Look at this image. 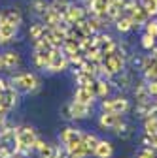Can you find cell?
<instances>
[{
	"label": "cell",
	"instance_id": "ffe728a7",
	"mask_svg": "<svg viewBox=\"0 0 157 158\" xmlns=\"http://www.w3.org/2000/svg\"><path fill=\"white\" fill-rule=\"evenodd\" d=\"M93 89H95L96 98H102V100H104V98L110 94V81H108V79H102V77H96Z\"/></svg>",
	"mask_w": 157,
	"mask_h": 158
},
{
	"label": "cell",
	"instance_id": "4dcf8cb0",
	"mask_svg": "<svg viewBox=\"0 0 157 158\" xmlns=\"http://www.w3.org/2000/svg\"><path fill=\"white\" fill-rule=\"evenodd\" d=\"M30 8H32V11H34V13L42 15V13L49 8V4L46 2V0H32V2H30Z\"/></svg>",
	"mask_w": 157,
	"mask_h": 158
},
{
	"label": "cell",
	"instance_id": "4fadbf2b",
	"mask_svg": "<svg viewBox=\"0 0 157 158\" xmlns=\"http://www.w3.org/2000/svg\"><path fill=\"white\" fill-rule=\"evenodd\" d=\"M70 111H72V118H74V121H76V118H87L93 113V106H87V104L72 100L70 102Z\"/></svg>",
	"mask_w": 157,
	"mask_h": 158
},
{
	"label": "cell",
	"instance_id": "d4e9b609",
	"mask_svg": "<svg viewBox=\"0 0 157 158\" xmlns=\"http://www.w3.org/2000/svg\"><path fill=\"white\" fill-rule=\"evenodd\" d=\"M85 60H89V62H93V64L102 62V60H104V55H102L101 47H93V49H89V51L85 53Z\"/></svg>",
	"mask_w": 157,
	"mask_h": 158
},
{
	"label": "cell",
	"instance_id": "60d3db41",
	"mask_svg": "<svg viewBox=\"0 0 157 158\" xmlns=\"http://www.w3.org/2000/svg\"><path fill=\"white\" fill-rule=\"evenodd\" d=\"M8 85H10V83L6 81V79H4V77H0V92H4V90L8 89Z\"/></svg>",
	"mask_w": 157,
	"mask_h": 158
},
{
	"label": "cell",
	"instance_id": "2e32d148",
	"mask_svg": "<svg viewBox=\"0 0 157 158\" xmlns=\"http://www.w3.org/2000/svg\"><path fill=\"white\" fill-rule=\"evenodd\" d=\"M19 98H21V92L15 90L11 85H8V89L4 90V104H6L8 111H11V109L19 104Z\"/></svg>",
	"mask_w": 157,
	"mask_h": 158
},
{
	"label": "cell",
	"instance_id": "ee69618b",
	"mask_svg": "<svg viewBox=\"0 0 157 158\" xmlns=\"http://www.w3.org/2000/svg\"><path fill=\"white\" fill-rule=\"evenodd\" d=\"M104 2H106V4H110V2H112V0H104Z\"/></svg>",
	"mask_w": 157,
	"mask_h": 158
},
{
	"label": "cell",
	"instance_id": "d590c367",
	"mask_svg": "<svg viewBox=\"0 0 157 158\" xmlns=\"http://www.w3.org/2000/svg\"><path fill=\"white\" fill-rule=\"evenodd\" d=\"M66 58H68L70 66H76V68H78V66H80V64L85 60V56H83L82 53H74V55H70V56H66Z\"/></svg>",
	"mask_w": 157,
	"mask_h": 158
},
{
	"label": "cell",
	"instance_id": "603a6c76",
	"mask_svg": "<svg viewBox=\"0 0 157 158\" xmlns=\"http://www.w3.org/2000/svg\"><path fill=\"white\" fill-rule=\"evenodd\" d=\"M44 34H46V25H44V23H34V25H30V28H29V38L32 40V42L42 40Z\"/></svg>",
	"mask_w": 157,
	"mask_h": 158
},
{
	"label": "cell",
	"instance_id": "f546056e",
	"mask_svg": "<svg viewBox=\"0 0 157 158\" xmlns=\"http://www.w3.org/2000/svg\"><path fill=\"white\" fill-rule=\"evenodd\" d=\"M140 4L150 17H157V0H140Z\"/></svg>",
	"mask_w": 157,
	"mask_h": 158
},
{
	"label": "cell",
	"instance_id": "7c38bea8",
	"mask_svg": "<svg viewBox=\"0 0 157 158\" xmlns=\"http://www.w3.org/2000/svg\"><path fill=\"white\" fill-rule=\"evenodd\" d=\"M65 19V13H59L57 10H53L51 6L42 13V23L46 25V28H53V27H57L59 23H61Z\"/></svg>",
	"mask_w": 157,
	"mask_h": 158
},
{
	"label": "cell",
	"instance_id": "d6a6232c",
	"mask_svg": "<svg viewBox=\"0 0 157 158\" xmlns=\"http://www.w3.org/2000/svg\"><path fill=\"white\" fill-rule=\"evenodd\" d=\"M136 158H157V151L153 147H142L136 152Z\"/></svg>",
	"mask_w": 157,
	"mask_h": 158
},
{
	"label": "cell",
	"instance_id": "836d02e7",
	"mask_svg": "<svg viewBox=\"0 0 157 158\" xmlns=\"http://www.w3.org/2000/svg\"><path fill=\"white\" fill-rule=\"evenodd\" d=\"M144 28H146L148 34H151L153 38H157V17H150L148 23L144 25Z\"/></svg>",
	"mask_w": 157,
	"mask_h": 158
},
{
	"label": "cell",
	"instance_id": "9c48e42d",
	"mask_svg": "<svg viewBox=\"0 0 157 158\" xmlns=\"http://www.w3.org/2000/svg\"><path fill=\"white\" fill-rule=\"evenodd\" d=\"M85 17H87V10H85V6H80V4L70 2L68 10L65 11V21H68L70 25H76L78 21H82Z\"/></svg>",
	"mask_w": 157,
	"mask_h": 158
},
{
	"label": "cell",
	"instance_id": "ba28073f",
	"mask_svg": "<svg viewBox=\"0 0 157 158\" xmlns=\"http://www.w3.org/2000/svg\"><path fill=\"white\" fill-rule=\"evenodd\" d=\"M19 66H21V55H19V53H15V51H6V53L0 55V70L11 72V70H15V68H19Z\"/></svg>",
	"mask_w": 157,
	"mask_h": 158
},
{
	"label": "cell",
	"instance_id": "ac0fdd59",
	"mask_svg": "<svg viewBox=\"0 0 157 158\" xmlns=\"http://www.w3.org/2000/svg\"><path fill=\"white\" fill-rule=\"evenodd\" d=\"M134 100H136V104H148V102H151V96H150V92H148V87H146V79L142 83H138L134 87Z\"/></svg>",
	"mask_w": 157,
	"mask_h": 158
},
{
	"label": "cell",
	"instance_id": "52a82bcc",
	"mask_svg": "<svg viewBox=\"0 0 157 158\" xmlns=\"http://www.w3.org/2000/svg\"><path fill=\"white\" fill-rule=\"evenodd\" d=\"M123 123V115L119 113H112V111H102L101 117H99V126L104 128V130H114L115 126H119Z\"/></svg>",
	"mask_w": 157,
	"mask_h": 158
},
{
	"label": "cell",
	"instance_id": "7a4b0ae2",
	"mask_svg": "<svg viewBox=\"0 0 157 158\" xmlns=\"http://www.w3.org/2000/svg\"><path fill=\"white\" fill-rule=\"evenodd\" d=\"M36 130L32 126H17L15 128V154L19 156H29L32 152V147H34V141H36Z\"/></svg>",
	"mask_w": 157,
	"mask_h": 158
},
{
	"label": "cell",
	"instance_id": "277c9868",
	"mask_svg": "<svg viewBox=\"0 0 157 158\" xmlns=\"http://www.w3.org/2000/svg\"><path fill=\"white\" fill-rule=\"evenodd\" d=\"M101 109L102 111H112V113H119V115H125L129 109H131V104L125 96H114V98H104L101 102Z\"/></svg>",
	"mask_w": 157,
	"mask_h": 158
},
{
	"label": "cell",
	"instance_id": "e575fe53",
	"mask_svg": "<svg viewBox=\"0 0 157 158\" xmlns=\"http://www.w3.org/2000/svg\"><path fill=\"white\" fill-rule=\"evenodd\" d=\"M15 145H8V143H0V158H11L15 154L13 151Z\"/></svg>",
	"mask_w": 157,
	"mask_h": 158
},
{
	"label": "cell",
	"instance_id": "8fae6325",
	"mask_svg": "<svg viewBox=\"0 0 157 158\" xmlns=\"http://www.w3.org/2000/svg\"><path fill=\"white\" fill-rule=\"evenodd\" d=\"M78 139H82V130L80 128L65 126V128H61V132H59V141H61V145H68V143L78 141Z\"/></svg>",
	"mask_w": 157,
	"mask_h": 158
},
{
	"label": "cell",
	"instance_id": "9a60e30c",
	"mask_svg": "<svg viewBox=\"0 0 157 158\" xmlns=\"http://www.w3.org/2000/svg\"><path fill=\"white\" fill-rule=\"evenodd\" d=\"M17 28H19V27L2 21V25H0V45L13 42V38H15V34H17Z\"/></svg>",
	"mask_w": 157,
	"mask_h": 158
},
{
	"label": "cell",
	"instance_id": "1f68e13d",
	"mask_svg": "<svg viewBox=\"0 0 157 158\" xmlns=\"http://www.w3.org/2000/svg\"><path fill=\"white\" fill-rule=\"evenodd\" d=\"M49 6H51L53 10H57L59 13H65V11L68 10V6H70V0H53Z\"/></svg>",
	"mask_w": 157,
	"mask_h": 158
},
{
	"label": "cell",
	"instance_id": "484cf974",
	"mask_svg": "<svg viewBox=\"0 0 157 158\" xmlns=\"http://www.w3.org/2000/svg\"><path fill=\"white\" fill-rule=\"evenodd\" d=\"M144 134L150 137L157 134V117H146L144 118Z\"/></svg>",
	"mask_w": 157,
	"mask_h": 158
},
{
	"label": "cell",
	"instance_id": "3957f363",
	"mask_svg": "<svg viewBox=\"0 0 157 158\" xmlns=\"http://www.w3.org/2000/svg\"><path fill=\"white\" fill-rule=\"evenodd\" d=\"M70 66L66 55L61 51V47H51L49 49V66H47V72L49 73H63L66 72Z\"/></svg>",
	"mask_w": 157,
	"mask_h": 158
},
{
	"label": "cell",
	"instance_id": "4316f807",
	"mask_svg": "<svg viewBox=\"0 0 157 158\" xmlns=\"http://www.w3.org/2000/svg\"><path fill=\"white\" fill-rule=\"evenodd\" d=\"M82 141L85 143V147L89 149V152H91V156H93V151H95L96 143H99V137H96L95 134H85V132H82Z\"/></svg>",
	"mask_w": 157,
	"mask_h": 158
},
{
	"label": "cell",
	"instance_id": "44dd1931",
	"mask_svg": "<svg viewBox=\"0 0 157 158\" xmlns=\"http://www.w3.org/2000/svg\"><path fill=\"white\" fill-rule=\"evenodd\" d=\"M115 28H117V32H121V34H125V32H129V30H132L134 28V23H132V19L129 17V15H119L115 19Z\"/></svg>",
	"mask_w": 157,
	"mask_h": 158
},
{
	"label": "cell",
	"instance_id": "d6986e66",
	"mask_svg": "<svg viewBox=\"0 0 157 158\" xmlns=\"http://www.w3.org/2000/svg\"><path fill=\"white\" fill-rule=\"evenodd\" d=\"M32 62L38 70H47L49 66V51H32Z\"/></svg>",
	"mask_w": 157,
	"mask_h": 158
},
{
	"label": "cell",
	"instance_id": "f35d334b",
	"mask_svg": "<svg viewBox=\"0 0 157 158\" xmlns=\"http://www.w3.org/2000/svg\"><path fill=\"white\" fill-rule=\"evenodd\" d=\"M55 158H70L65 147H55Z\"/></svg>",
	"mask_w": 157,
	"mask_h": 158
},
{
	"label": "cell",
	"instance_id": "5b68a950",
	"mask_svg": "<svg viewBox=\"0 0 157 158\" xmlns=\"http://www.w3.org/2000/svg\"><path fill=\"white\" fill-rule=\"evenodd\" d=\"M123 13L132 19L134 28H136V27H144V25L148 23V19H150L148 11L142 8V4L138 2V0H134V2H131L129 6H125V11H123Z\"/></svg>",
	"mask_w": 157,
	"mask_h": 158
},
{
	"label": "cell",
	"instance_id": "5bb4252c",
	"mask_svg": "<svg viewBox=\"0 0 157 158\" xmlns=\"http://www.w3.org/2000/svg\"><path fill=\"white\" fill-rule=\"evenodd\" d=\"M112 154H114V143L106 139H99V143H96L93 151V156L95 158H112Z\"/></svg>",
	"mask_w": 157,
	"mask_h": 158
},
{
	"label": "cell",
	"instance_id": "83f0119b",
	"mask_svg": "<svg viewBox=\"0 0 157 158\" xmlns=\"http://www.w3.org/2000/svg\"><path fill=\"white\" fill-rule=\"evenodd\" d=\"M140 45H142L146 51H151V49L157 45V38H153L151 34L144 32V34H142V38H140Z\"/></svg>",
	"mask_w": 157,
	"mask_h": 158
},
{
	"label": "cell",
	"instance_id": "f1b7e54d",
	"mask_svg": "<svg viewBox=\"0 0 157 158\" xmlns=\"http://www.w3.org/2000/svg\"><path fill=\"white\" fill-rule=\"evenodd\" d=\"M38 158H55V145L51 143H44L42 149H38Z\"/></svg>",
	"mask_w": 157,
	"mask_h": 158
},
{
	"label": "cell",
	"instance_id": "ab89813d",
	"mask_svg": "<svg viewBox=\"0 0 157 158\" xmlns=\"http://www.w3.org/2000/svg\"><path fill=\"white\" fill-rule=\"evenodd\" d=\"M44 139H42V137H36V141H34V147H32V151H38V149H42L44 147Z\"/></svg>",
	"mask_w": 157,
	"mask_h": 158
},
{
	"label": "cell",
	"instance_id": "e0dca14e",
	"mask_svg": "<svg viewBox=\"0 0 157 158\" xmlns=\"http://www.w3.org/2000/svg\"><path fill=\"white\" fill-rule=\"evenodd\" d=\"M95 75L93 73H87V72H80V70H74V81L78 87H93L95 85Z\"/></svg>",
	"mask_w": 157,
	"mask_h": 158
},
{
	"label": "cell",
	"instance_id": "8d00e7d4",
	"mask_svg": "<svg viewBox=\"0 0 157 158\" xmlns=\"http://www.w3.org/2000/svg\"><path fill=\"white\" fill-rule=\"evenodd\" d=\"M146 87H148V92L151 98H157V79H150L146 81Z\"/></svg>",
	"mask_w": 157,
	"mask_h": 158
},
{
	"label": "cell",
	"instance_id": "6da1fadb",
	"mask_svg": "<svg viewBox=\"0 0 157 158\" xmlns=\"http://www.w3.org/2000/svg\"><path fill=\"white\" fill-rule=\"evenodd\" d=\"M8 83L21 94H36L42 87L40 77L32 72H17L15 75H11V79Z\"/></svg>",
	"mask_w": 157,
	"mask_h": 158
},
{
	"label": "cell",
	"instance_id": "cb8c5ba5",
	"mask_svg": "<svg viewBox=\"0 0 157 158\" xmlns=\"http://www.w3.org/2000/svg\"><path fill=\"white\" fill-rule=\"evenodd\" d=\"M4 21L10 23V25L19 27V25H21V21H23V15H21V11H19L17 8H15V10H8V11L4 13Z\"/></svg>",
	"mask_w": 157,
	"mask_h": 158
},
{
	"label": "cell",
	"instance_id": "7402d4cb",
	"mask_svg": "<svg viewBox=\"0 0 157 158\" xmlns=\"http://www.w3.org/2000/svg\"><path fill=\"white\" fill-rule=\"evenodd\" d=\"M61 51H63L66 56H70V55H74V53H80V40L65 38V42H63V45H61Z\"/></svg>",
	"mask_w": 157,
	"mask_h": 158
},
{
	"label": "cell",
	"instance_id": "30bf717a",
	"mask_svg": "<svg viewBox=\"0 0 157 158\" xmlns=\"http://www.w3.org/2000/svg\"><path fill=\"white\" fill-rule=\"evenodd\" d=\"M74 100L76 102H82L87 106H93V102L96 100V94L93 87H76L74 90Z\"/></svg>",
	"mask_w": 157,
	"mask_h": 158
},
{
	"label": "cell",
	"instance_id": "8992f818",
	"mask_svg": "<svg viewBox=\"0 0 157 158\" xmlns=\"http://www.w3.org/2000/svg\"><path fill=\"white\" fill-rule=\"evenodd\" d=\"M104 66H106V70H108V73L114 77V75H119L123 70H125V58L119 55V53H112V55H106L104 56Z\"/></svg>",
	"mask_w": 157,
	"mask_h": 158
},
{
	"label": "cell",
	"instance_id": "b9f144b4",
	"mask_svg": "<svg viewBox=\"0 0 157 158\" xmlns=\"http://www.w3.org/2000/svg\"><path fill=\"white\" fill-rule=\"evenodd\" d=\"M150 147H153V149L157 151V134H155V135H151V145H150Z\"/></svg>",
	"mask_w": 157,
	"mask_h": 158
},
{
	"label": "cell",
	"instance_id": "7bdbcfd3",
	"mask_svg": "<svg viewBox=\"0 0 157 158\" xmlns=\"http://www.w3.org/2000/svg\"><path fill=\"white\" fill-rule=\"evenodd\" d=\"M150 53H151V56H153V58H157V45H155V47H153Z\"/></svg>",
	"mask_w": 157,
	"mask_h": 158
},
{
	"label": "cell",
	"instance_id": "74e56055",
	"mask_svg": "<svg viewBox=\"0 0 157 158\" xmlns=\"http://www.w3.org/2000/svg\"><path fill=\"white\" fill-rule=\"evenodd\" d=\"M61 117L66 118V121H74V118H72V111H70V102L61 107Z\"/></svg>",
	"mask_w": 157,
	"mask_h": 158
}]
</instances>
